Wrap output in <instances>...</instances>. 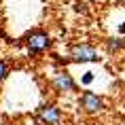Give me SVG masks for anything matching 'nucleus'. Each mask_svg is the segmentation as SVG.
Here are the masks:
<instances>
[{
  "label": "nucleus",
  "mask_w": 125,
  "mask_h": 125,
  "mask_svg": "<svg viewBox=\"0 0 125 125\" xmlns=\"http://www.w3.org/2000/svg\"><path fill=\"white\" fill-rule=\"evenodd\" d=\"M70 59L72 62H79V64H87V62H98V49L89 42H79L70 49Z\"/></svg>",
  "instance_id": "f257e3e1"
},
{
  "label": "nucleus",
  "mask_w": 125,
  "mask_h": 125,
  "mask_svg": "<svg viewBox=\"0 0 125 125\" xmlns=\"http://www.w3.org/2000/svg\"><path fill=\"white\" fill-rule=\"evenodd\" d=\"M26 47L30 53H42L51 47V36L42 30H34L26 36Z\"/></svg>",
  "instance_id": "f03ea898"
},
{
  "label": "nucleus",
  "mask_w": 125,
  "mask_h": 125,
  "mask_svg": "<svg viewBox=\"0 0 125 125\" xmlns=\"http://www.w3.org/2000/svg\"><path fill=\"white\" fill-rule=\"evenodd\" d=\"M79 104L83 108V112H87V115H100L104 110V98L98 95V93H93V91H89V89L81 93Z\"/></svg>",
  "instance_id": "7ed1b4c3"
},
{
  "label": "nucleus",
  "mask_w": 125,
  "mask_h": 125,
  "mask_svg": "<svg viewBox=\"0 0 125 125\" xmlns=\"http://www.w3.org/2000/svg\"><path fill=\"white\" fill-rule=\"evenodd\" d=\"M36 119H38L42 125H59L62 119H64V115H62V110H59V106L42 104L38 110H36Z\"/></svg>",
  "instance_id": "20e7f679"
},
{
  "label": "nucleus",
  "mask_w": 125,
  "mask_h": 125,
  "mask_svg": "<svg viewBox=\"0 0 125 125\" xmlns=\"http://www.w3.org/2000/svg\"><path fill=\"white\" fill-rule=\"evenodd\" d=\"M53 89L59 91V93H72V91H76V83H74L72 74L68 72V70L55 72V76H53Z\"/></svg>",
  "instance_id": "39448f33"
},
{
  "label": "nucleus",
  "mask_w": 125,
  "mask_h": 125,
  "mask_svg": "<svg viewBox=\"0 0 125 125\" xmlns=\"http://www.w3.org/2000/svg\"><path fill=\"white\" fill-rule=\"evenodd\" d=\"M104 45H106V51L108 53H119V51L125 49V40L123 38H108Z\"/></svg>",
  "instance_id": "423d86ee"
},
{
  "label": "nucleus",
  "mask_w": 125,
  "mask_h": 125,
  "mask_svg": "<svg viewBox=\"0 0 125 125\" xmlns=\"http://www.w3.org/2000/svg\"><path fill=\"white\" fill-rule=\"evenodd\" d=\"M93 79H95V74H93V72H85L83 76H81V83L87 87V85H91V83H93Z\"/></svg>",
  "instance_id": "0eeeda50"
},
{
  "label": "nucleus",
  "mask_w": 125,
  "mask_h": 125,
  "mask_svg": "<svg viewBox=\"0 0 125 125\" xmlns=\"http://www.w3.org/2000/svg\"><path fill=\"white\" fill-rule=\"evenodd\" d=\"M7 74H9V66L4 64V62H2V59H0V81H4V79H7Z\"/></svg>",
  "instance_id": "6e6552de"
}]
</instances>
